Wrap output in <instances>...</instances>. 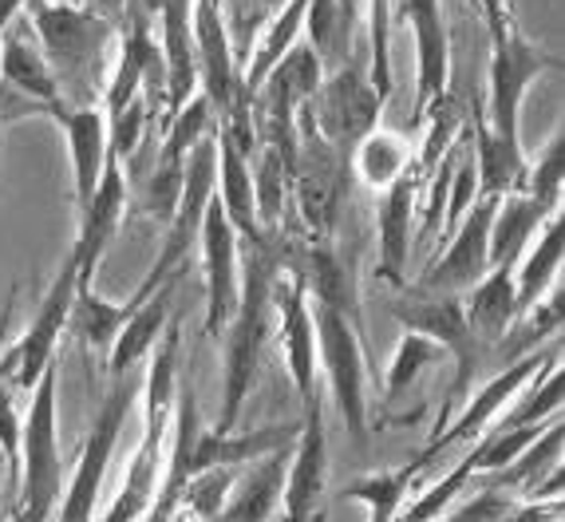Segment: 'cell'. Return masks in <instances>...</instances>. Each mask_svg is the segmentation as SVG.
Wrapping results in <instances>:
<instances>
[{"instance_id": "cell-1", "label": "cell", "mask_w": 565, "mask_h": 522, "mask_svg": "<svg viewBox=\"0 0 565 522\" xmlns=\"http://www.w3.org/2000/svg\"><path fill=\"white\" fill-rule=\"evenodd\" d=\"M242 297L234 317L226 321V364H222V412L217 432H234L242 419L245 400L254 388L262 352L274 329V285L285 269V246L277 234H265L262 242H242Z\"/></svg>"}, {"instance_id": "cell-33", "label": "cell", "mask_w": 565, "mask_h": 522, "mask_svg": "<svg viewBox=\"0 0 565 522\" xmlns=\"http://www.w3.org/2000/svg\"><path fill=\"white\" fill-rule=\"evenodd\" d=\"M475 182L479 194H514L526 182V151L522 139H507V135L490 131L487 124L475 127Z\"/></svg>"}, {"instance_id": "cell-32", "label": "cell", "mask_w": 565, "mask_h": 522, "mask_svg": "<svg viewBox=\"0 0 565 522\" xmlns=\"http://www.w3.org/2000/svg\"><path fill=\"white\" fill-rule=\"evenodd\" d=\"M550 214L537 206L530 194L514 190V194H502L499 206H494V219H490V242H487V262L490 266L510 269L522 257V249L530 246V237L537 234V226L546 222Z\"/></svg>"}, {"instance_id": "cell-43", "label": "cell", "mask_w": 565, "mask_h": 522, "mask_svg": "<svg viewBox=\"0 0 565 522\" xmlns=\"http://www.w3.org/2000/svg\"><path fill=\"white\" fill-rule=\"evenodd\" d=\"M392 0H367V79L380 99H392Z\"/></svg>"}, {"instance_id": "cell-44", "label": "cell", "mask_w": 565, "mask_h": 522, "mask_svg": "<svg viewBox=\"0 0 565 522\" xmlns=\"http://www.w3.org/2000/svg\"><path fill=\"white\" fill-rule=\"evenodd\" d=\"M471 479H475V467H471V459L462 456L459 464H455L447 475H439V479H435V483L427 487L415 503H407L404 511H399L396 522H435L439 514L447 511V507L455 503V499H459L462 487L471 483Z\"/></svg>"}, {"instance_id": "cell-28", "label": "cell", "mask_w": 565, "mask_h": 522, "mask_svg": "<svg viewBox=\"0 0 565 522\" xmlns=\"http://www.w3.org/2000/svg\"><path fill=\"white\" fill-rule=\"evenodd\" d=\"M217 139V202L226 210L230 226L237 230L242 242H262V226H257V206H254V171L249 162L254 155H245L226 131H214Z\"/></svg>"}, {"instance_id": "cell-39", "label": "cell", "mask_w": 565, "mask_h": 522, "mask_svg": "<svg viewBox=\"0 0 565 522\" xmlns=\"http://www.w3.org/2000/svg\"><path fill=\"white\" fill-rule=\"evenodd\" d=\"M254 155H257V167H249V171H254L257 226H262V234H277L285 214V199H289V167H285V159L269 142H262V151Z\"/></svg>"}, {"instance_id": "cell-24", "label": "cell", "mask_w": 565, "mask_h": 522, "mask_svg": "<svg viewBox=\"0 0 565 522\" xmlns=\"http://www.w3.org/2000/svg\"><path fill=\"white\" fill-rule=\"evenodd\" d=\"M419 167H407L396 182H387L380 190L376 206V230H380V277L392 285H404L407 262H412V219H415V199H419Z\"/></svg>"}, {"instance_id": "cell-12", "label": "cell", "mask_w": 565, "mask_h": 522, "mask_svg": "<svg viewBox=\"0 0 565 522\" xmlns=\"http://www.w3.org/2000/svg\"><path fill=\"white\" fill-rule=\"evenodd\" d=\"M554 356H562V341H557V337H554V344H550V349L526 352V356H519V361H510V369H502L499 376H490L482 388H475L471 400L462 404L459 416H451V424H447L439 436H431V444L424 447V456L415 459V467L424 471L431 459L444 456L447 447L471 444V439H479L482 432H490V424H494V419H499L502 412L514 404V396H519V392L526 388L530 380L546 369Z\"/></svg>"}, {"instance_id": "cell-2", "label": "cell", "mask_w": 565, "mask_h": 522, "mask_svg": "<svg viewBox=\"0 0 565 522\" xmlns=\"http://www.w3.org/2000/svg\"><path fill=\"white\" fill-rule=\"evenodd\" d=\"M159 341L162 344L154 349L151 369L142 380V439L135 447V459L127 467L115 503L99 522H142V514L154 503V491H159L167 427L174 416V392H179V324H167V337Z\"/></svg>"}, {"instance_id": "cell-18", "label": "cell", "mask_w": 565, "mask_h": 522, "mask_svg": "<svg viewBox=\"0 0 565 522\" xmlns=\"http://www.w3.org/2000/svg\"><path fill=\"white\" fill-rule=\"evenodd\" d=\"M499 194H479L471 202V210L462 214V222L455 226V234L447 237V249L435 254V262L427 266V274L419 277L415 289L427 294H467L475 281L490 269L487 262V242H490V219H494Z\"/></svg>"}, {"instance_id": "cell-23", "label": "cell", "mask_w": 565, "mask_h": 522, "mask_svg": "<svg viewBox=\"0 0 565 522\" xmlns=\"http://www.w3.org/2000/svg\"><path fill=\"white\" fill-rule=\"evenodd\" d=\"M122 214H127V174H122V162L111 155L104 167V179H99V187H95V194H92V202H87V210L79 214L76 242H72V249H67L79 269V285H92L95 266L104 262L115 234H119Z\"/></svg>"}, {"instance_id": "cell-11", "label": "cell", "mask_w": 565, "mask_h": 522, "mask_svg": "<svg viewBox=\"0 0 565 522\" xmlns=\"http://www.w3.org/2000/svg\"><path fill=\"white\" fill-rule=\"evenodd\" d=\"M550 67H557V56H550L546 47H537L526 40L514 20L499 36H490V107H487V127L490 131L519 139L522 124V99L526 92L546 76Z\"/></svg>"}, {"instance_id": "cell-4", "label": "cell", "mask_w": 565, "mask_h": 522, "mask_svg": "<svg viewBox=\"0 0 565 522\" xmlns=\"http://www.w3.org/2000/svg\"><path fill=\"white\" fill-rule=\"evenodd\" d=\"M56 361L32 388V408L20 427V499L9 522H56L64 499V459H60L56 424Z\"/></svg>"}, {"instance_id": "cell-41", "label": "cell", "mask_w": 565, "mask_h": 522, "mask_svg": "<svg viewBox=\"0 0 565 522\" xmlns=\"http://www.w3.org/2000/svg\"><path fill=\"white\" fill-rule=\"evenodd\" d=\"M439 361H444V349H439L431 337L404 329V337H399V344H396V356H392V369H387L384 400H399L407 388H415V380Z\"/></svg>"}, {"instance_id": "cell-8", "label": "cell", "mask_w": 565, "mask_h": 522, "mask_svg": "<svg viewBox=\"0 0 565 522\" xmlns=\"http://www.w3.org/2000/svg\"><path fill=\"white\" fill-rule=\"evenodd\" d=\"M305 107H309V119L317 127V135L329 142L340 159H352L356 142L367 131H376L384 99H380V92L367 79V67L344 60L340 67L324 72L321 87L312 92V99Z\"/></svg>"}, {"instance_id": "cell-49", "label": "cell", "mask_w": 565, "mask_h": 522, "mask_svg": "<svg viewBox=\"0 0 565 522\" xmlns=\"http://www.w3.org/2000/svg\"><path fill=\"white\" fill-rule=\"evenodd\" d=\"M24 4H29V0H0V32L9 29L12 20L20 17V9H24Z\"/></svg>"}, {"instance_id": "cell-26", "label": "cell", "mask_w": 565, "mask_h": 522, "mask_svg": "<svg viewBox=\"0 0 565 522\" xmlns=\"http://www.w3.org/2000/svg\"><path fill=\"white\" fill-rule=\"evenodd\" d=\"M162 67H167V119L194 99L199 87V56H194V0H162Z\"/></svg>"}, {"instance_id": "cell-22", "label": "cell", "mask_w": 565, "mask_h": 522, "mask_svg": "<svg viewBox=\"0 0 565 522\" xmlns=\"http://www.w3.org/2000/svg\"><path fill=\"white\" fill-rule=\"evenodd\" d=\"M47 119H56L60 131L67 139V155H72V182H76V206L79 214L92 202L95 187L104 179V167L111 159V131H107V115L104 107L92 104H67L60 99Z\"/></svg>"}, {"instance_id": "cell-34", "label": "cell", "mask_w": 565, "mask_h": 522, "mask_svg": "<svg viewBox=\"0 0 565 522\" xmlns=\"http://www.w3.org/2000/svg\"><path fill=\"white\" fill-rule=\"evenodd\" d=\"M562 249H565V230H562V210H554L537 234L530 237V254L522 262V269L514 274V301H519V313H526L530 305L542 301L546 289L562 274Z\"/></svg>"}, {"instance_id": "cell-30", "label": "cell", "mask_w": 565, "mask_h": 522, "mask_svg": "<svg viewBox=\"0 0 565 522\" xmlns=\"http://www.w3.org/2000/svg\"><path fill=\"white\" fill-rule=\"evenodd\" d=\"M462 313L467 324L482 341V349H494V344L507 337V329L519 317V301H514V269L490 266L479 281L467 289V301H462Z\"/></svg>"}, {"instance_id": "cell-27", "label": "cell", "mask_w": 565, "mask_h": 522, "mask_svg": "<svg viewBox=\"0 0 565 522\" xmlns=\"http://www.w3.org/2000/svg\"><path fill=\"white\" fill-rule=\"evenodd\" d=\"M285 471H289V447H277L269 456L254 459V467L234 479L217 522H269L281 507Z\"/></svg>"}, {"instance_id": "cell-35", "label": "cell", "mask_w": 565, "mask_h": 522, "mask_svg": "<svg viewBox=\"0 0 565 522\" xmlns=\"http://www.w3.org/2000/svg\"><path fill=\"white\" fill-rule=\"evenodd\" d=\"M356 17H360V0H309L305 32H309V47L317 52L324 72H332V67H340L349 60Z\"/></svg>"}, {"instance_id": "cell-47", "label": "cell", "mask_w": 565, "mask_h": 522, "mask_svg": "<svg viewBox=\"0 0 565 522\" xmlns=\"http://www.w3.org/2000/svg\"><path fill=\"white\" fill-rule=\"evenodd\" d=\"M20 427H24V419H17L12 384H9V376L0 372V451H4V464H9L12 479H17V471H20Z\"/></svg>"}, {"instance_id": "cell-45", "label": "cell", "mask_w": 565, "mask_h": 522, "mask_svg": "<svg viewBox=\"0 0 565 522\" xmlns=\"http://www.w3.org/2000/svg\"><path fill=\"white\" fill-rule=\"evenodd\" d=\"M514 514V499L499 487H482L471 503L447 507L435 522H507Z\"/></svg>"}, {"instance_id": "cell-40", "label": "cell", "mask_w": 565, "mask_h": 522, "mask_svg": "<svg viewBox=\"0 0 565 522\" xmlns=\"http://www.w3.org/2000/svg\"><path fill=\"white\" fill-rule=\"evenodd\" d=\"M562 179H565V131L557 127L546 139V147L534 159H526L522 194H530L546 214H554V210H562Z\"/></svg>"}, {"instance_id": "cell-31", "label": "cell", "mask_w": 565, "mask_h": 522, "mask_svg": "<svg viewBox=\"0 0 565 522\" xmlns=\"http://www.w3.org/2000/svg\"><path fill=\"white\" fill-rule=\"evenodd\" d=\"M292 269L301 274L309 301L329 305V309L356 321V281L349 274V262L332 246V237H317L312 246H305L301 262H292Z\"/></svg>"}, {"instance_id": "cell-10", "label": "cell", "mask_w": 565, "mask_h": 522, "mask_svg": "<svg viewBox=\"0 0 565 522\" xmlns=\"http://www.w3.org/2000/svg\"><path fill=\"white\" fill-rule=\"evenodd\" d=\"M349 159H340L329 142L317 135L309 119V107L297 115V159H292L289 190L301 210V222L312 237H329L337 222L340 199L349 187Z\"/></svg>"}, {"instance_id": "cell-52", "label": "cell", "mask_w": 565, "mask_h": 522, "mask_svg": "<svg viewBox=\"0 0 565 522\" xmlns=\"http://www.w3.org/2000/svg\"><path fill=\"white\" fill-rule=\"evenodd\" d=\"M269 4H281V0H269Z\"/></svg>"}, {"instance_id": "cell-7", "label": "cell", "mask_w": 565, "mask_h": 522, "mask_svg": "<svg viewBox=\"0 0 565 522\" xmlns=\"http://www.w3.org/2000/svg\"><path fill=\"white\" fill-rule=\"evenodd\" d=\"M312 305V324H317V364H324L329 376L332 404H337L340 419L349 427V436L356 447L367 439V388H364V341L352 317L337 313L329 305Z\"/></svg>"}, {"instance_id": "cell-50", "label": "cell", "mask_w": 565, "mask_h": 522, "mask_svg": "<svg viewBox=\"0 0 565 522\" xmlns=\"http://www.w3.org/2000/svg\"><path fill=\"white\" fill-rule=\"evenodd\" d=\"M131 4H139L147 17H159V9H162V0H131Z\"/></svg>"}, {"instance_id": "cell-21", "label": "cell", "mask_w": 565, "mask_h": 522, "mask_svg": "<svg viewBox=\"0 0 565 522\" xmlns=\"http://www.w3.org/2000/svg\"><path fill=\"white\" fill-rule=\"evenodd\" d=\"M274 321L281 324V349H285V369L292 376V388L305 404L317 400V324H312V305L309 289H305L301 274L285 266L274 285Z\"/></svg>"}, {"instance_id": "cell-3", "label": "cell", "mask_w": 565, "mask_h": 522, "mask_svg": "<svg viewBox=\"0 0 565 522\" xmlns=\"http://www.w3.org/2000/svg\"><path fill=\"white\" fill-rule=\"evenodd\" d=\"M29 17L60 79V92L64 84L72 92L67 104H87L99 92V72H104V56L111 52L115 20L79 4H60V0H29Z\"/></svg>"}, {"instance_id": "cell-17", "label": "cell", "mask_w": 565, "mask_h": 522, "mask_svg": "<svg viewBox=\"0 0 565 522\" xmlns=\"http://www.w3.org/2000/svg\"><path fill=\"white\" fill-rule=\"evenodd\" d=\"M324 491H329V432H324L321 404H305L301 436L292 444L289 471L281 491V522H321Z\"/></svg>"}, {"instance_id": "cell-20", "label": "cell", "mask_w": 565, "mask_h": 522, "mask_svg": "<svg viewBox=\"0 0 565 522\" xmlns=\"http://www.w3.org/2000/svg\"><path fill=\"white\" fill-rule=\"evenodd\" d=\"M194 56H199V87L210 111L230 119L234 111H249V95L242 92V72L234 64L226 17L222 9L194 0Z\"/></svg>"}, {"instance_id": "cell-37", "label": "cell", "mask_w": 565, "mask_h": 522, "mask_svg": "<svg viewBox=\"0 0 565 522\" xmlns=\"http://www.w3.org/2000/svg\"><path fill=\"white\" fill-rule=\"evenodd\" d=\"M131 301H107L104 294H95L92 285H79L72 313H67V332H76L87 349H111L119 329L131 317Z\"/></svg>"}, {"instance_id": "cell-25", "label": "cell", "mask_w": 565, "mask_h": 522, "mask_svg": "<svg viewBox=\"0 0 565 522\" xmlns=\"http://www.w3.org/2000/svg\"><path fill=\"white\" fill-rule=\"evenodd\" d=\"M407 24L415 36V64H419V84H415V124L424 119L427 107L447 92V64H451V44H447V24L439 0H399Z\"/></svg>"}, {"instance_id": "cell-9", "label": "cell", "mask_w": 565, "mask_h": 522, "mask_svg": "<svg viewBox=\"0 0 565 522\" xmlns=\"http://www.w3.org/2000/svg\"><path fill=\"white\" fill-rule=\"evenodd\" d=\"M321 79H324V64L317 60L309 40H297L277 60V67L265 76V84L254 95L257 111H262V142H269L281 155L289 174H292V159H297V115L312 99V92L321 87Z\"/></svg>"}, {"instance_id": "cell-15", "label": "cell", "mask_w": 565, "mask_h": 522, "mask_svg": "<svg viewBox=\"0 0 565 522\" xmlns=\"http://www.w3.org/2000/svg\"><path fill=\"white\" fill-rule=\"evenodd\" d=\"M64 99L60 79L47 64L44 47L29 20H12L0 47V119H20V115H47Z\"/></svg>"}, {"instance_id": "cell-19", "label": "cell", "mask_w": 565, "mask_h": 522, "mask_svg": "<svg viewBox=\"0 0 565 522\" xmlns=\"http://www.w3.org/2000/svg\"><path fill=\"white\" fill-rule=\"evenodd\" d=\"M202 269H206V332L222 337L226 321L234 317L237 297H242V237L230 226L226 210L210 199L206 214H202Z\"/></svg>"}, {"instance_id": "cell-46", "label": "cell", "mask_w": 565, "mask_h": 522, "mask_svg": "<svg viewBox=\"0 0 565 522\" xmlns=\"http://www.w3.org/2000/svg\"><path fill=\"white\" fill-rule=\"evenodd\" d=\"M142 124H147V95L131 99L119 115L107 119V131H111V155L119 162H127L135 155V147H139V139H142Z\"/></svg>"}, {"instance_id": "cell-14", "label": "cell", "mask_w": 565, "mask_h": 522, "mask_svg": "<svg viewBox=\"0 0 565 522\" xmlns=\"http://www.w3.org/2000/svg\"><path fill=\"white\" fill-rule=\"evenodd\" d=\"M131 404H135L131 372H122V376H115L111 396H107L104 404H99V412H95L92 436H87L84 456H79V464H76V475H72V483H67L64 499H60L56 522H92L95 519L99 487H104V475H107V464H111L115 444H119L122 424H127V416H131Z\"/></svg>"}, {"instance_id": "cell-16", "label": "cell", "mask_w": 565, "mask_h": 522, "mask_svg": "<svg viewBox=\"0 0 565 522\" xmlns=\"http://www.w3.org/2000/svg\"><path fill=\"white\" fill-rule=\"evenodd\" d=\"M167 92V67H162L159 40L151 32V17L127 0V12H122V40H119V60H115L111 84L104 92V115H119L122 107L139 99V95H151L162 99Z\"/></svg>"}, {"instance_id": "cell-48", "label": "cell", "mask_w": 565, "mask_h": 522, "mask_svg": "<svg viewBox=\"0 0 565 522\" xmlns=\"http://www.w3.org/2000/svg\"><path fill=\"white\" fill-rule=\"evenodd\" d=\"M479 9H482V20H487V32H490V36H499V32L510 24L507 0H479Z\"/></svg>"}, {"instance_id": "cell-36", "label": "cell", "mask_w": 565, "mask_h": 522, "mask_svg": "<svg viewBox=\"0 0 565 522\" xmlns=\"http://www.w3.org/2000/svg\"><path fill=\"white\" fill-rule=\"evenodd\" d=\"M415 159V142L399 131H367L352 151V171L367 182L372 190H384L387 182H396L399 174L412 167Z\"/></svg>"}, {"instance_id": "cell-29", "label": "cell", "mask_w": 565, "mask_h": 522, "mask_svg": "<svg viewBox=\"0 0 565 522\" xmlns=\"http://www.w3.org/2000/svg\"><path fill=\"white\" fill-rule=\"evenodd\" d=\"M179 281L182 277L162 281L151 297H142V301L131 309V317H127V324H122L119 337H115V344H111V361H107L115 376L131 372L135 364L159 344L162 329L170 324V309H174V289H179Z\"/></svg>"}, {"instance_id": "cell-42", "label": "cell", "mask_w": 565, "mask_h": 522, "mask_svg": "<svg viewBox=\"0 0 565 522\" xmlns=\"http://www.w3.org/2000/svg\"><path fill=\"white\" fill-rule=\"evenodd\" d=\"M234 479H237V467H230V464H217V467L199 471L186 487H182L179 511H186V519L217 522V514H222V503H226Z\"/></svg>"}, {"instance_id": "cell-5", "label": "cell", "mask_w": 565, "mask_h": 522, "mask_svg": "<svg viewBox=\"0 0 565 522\" xmlns=\"http://www.w3.org/2000/svg\"><path fill=\"white\" fill-rule=\"evenodd\" d=\"M392 317H396L404 329L431 337V341L455 361V388L447 392L444 412H439L435 432H431V436H439V432L451 424L459 400L467 396L471 384L479 380V364H482V352L487 349H482V341L471 332L467 313H462V297H455V294H427V289H412V294H404V297L392 301Z\"/></svg>"}, {"instance_id": "cell-51", "label": "cell", "mask_w": 565, "mask_h": 522, "mask_svg": "<svg viewBox=\"0 0 565 522\" xmlns=\"http://www.w3.org/2000/svg\"><path fill=\"white\" fill-rule=\"evenodd\" d=\"M206 4H214V9H222V4H226V0H206Z\"/></svg>"}, {"instance_id": "cell-38", "label": "cell", "mask_w": 565, "mask_h": 522, "mask_svg": "<svg viewBox=\"0 0 565 522\" xmlns=\"http://www.w3.org/2000/svg\"><path fill=\"white\" fill-rule=\"evenodd\" d=\"M419 467L404 464L396 471H372L356 483L344 487V499H356V503L367 507V522H396L399 511H404V499L412 491V479H419Z\"/></svg>"}, {"instance_id": "cell-13", "label": "cell", "mask_w": 565, "mask_h": 522, "mask_svg": "<svg viewBox=\"0 0 565 522\" xmlns=\"http://www.w3.org/2000/svg\"><path fill=\"white\" fill-rule=\"evenodd\" d=\"M76 289H79V269H76V262H72V254H67L56 281L47 285L44 301H40V309L32 313L24 337H20L9 349V356L0 361V372L9 376L12 392H32L36 380L44 376L47 364L56 361V349L67 332V313H72Z\"/></svg>"}, {"instance_id": "cell-6", "label": "cell", "mask_w": 565, "mask_h": 522, "mask_svg": "<svg viewBox=\"0 0 565 522\" xmlns=\"http://www.w3.org/2000/svg\"><path fill=\"white\" fill-rule=\"evenodd\" d=\"M214 190H217V139H214V131H206L194 142V151L186 155L179 206L170 214L162 249H159V257H154L151 274L142 277L139 294L131 297V305H139L142 297H151L170 277H182V266H186L190 249H194V237L202 234V214H206Z\"/></svg>"}]
</instances>
